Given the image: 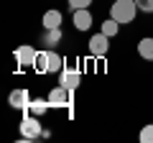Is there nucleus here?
Listing matches in <instances>:
<instances>
[{"label": "nucleus", "mask_w": 153, "mask_h": 143, "mask_svg": "<svg viewBox=\"0 0 153 143\" xmlns=\"http://www.w3.org/2000/svg\"><path fill=\"white\" fill-rule=\"evenodd\" d=\"M135 13H138V3L135 0H115L112 8H110V18H115L120 26L123 23H133Z\"/></svg>", "instance_id": "obj_1"}, {"label": "nucleus", "mask_w": 153, "mask_h": 143, "mask_svg": "<svg viewBox=\"0 0 153 143\" xmlns=\"http://www.w3.org/2000/svg\"><path fill=\"white\" fill-rule=\"evenodd\" d=\"M21 136L26 138V141H36L38 136H44V133H41V123H38L36 115L28 112V115L23 118V123H21Z\"/></svg>", "instance_id": "obj_2"}, {"label": "nucleus", "mask_w": 153, "mask_h": 143, "mask_svg": "<svg viewBox=\"0 0 153 143\" xmlns=\"http://www.w3.org/2000/svg\"><path fill=\"white\" fill-rule=\"evenodd\" d=\"M49 102H51V107H69L71 105V89H66L64 84L54 87L49 92Z\"/></svg>", "instance_id": "obj_3"}, {"label": "nucleus", "mask_w": 153, "mask_h": 143, "mask_svg": "<svg viewBox=\"0 0 153 143\" xmlns=\"http://www.w3.org/2000/svg\"><path fill=\"white\" fill-rule=\"evenodd\" d=\"M36 56H38V51L33 49V46H28V44H23V46H18V49H16V61H18L21 69L33 66V64H36Z\"/></svg>", "instance_id": "obj_4"}, {"label": "nucleus", "mask_w": 153, "mask_h": 143, "mask_svg": "<svg viewBox=\"0 0 153 143\" xmlns=\"http://www.w3.org/2000/svg\"><path fill=\"white\" fill-rule=\"evenodd\" d=\"M8 102H10V107H16V110H28L31 95H28V89H13L10 97H8Z\"/></svg>", "instance_id": "obj_5"}, {"label": "nucleus", "mask_w": 153, "mask_h": 143, "mask_svg": "<svg viewBox=\"0 0 153 143\" xmlns=\"http://www.w3.org/2000/svg\"><path fill=\"white\" fill-rule=\"evenodd\" d=\"M59 84H64L66 89L74 92V89L79 87V72L71 69V66H64V69H61V77H59Z\"/></svg>", "instance_id": "obj_6"}, {"label": "nucleus", "mask_w": 153, "mask_h": 143, "mask_svg": "<svg viewBox=\"0 0 153 143\" xmlns=\"http://www.w3.org/2000/svg\"><path fill=\"white\" fill-rule=\"evenodd\" d=\"M107 39H110V36H105L102 31H100L97 36H92V39H89V51H92L94 56H105V54H107V49H110Z\"/></svg>", "instance_id": "obj_7"}, {"label": "nucleus", "mask_w": 153, "mask_h": 143, "mask_svg": "<svg viewBox=\"0 0 153 143\" xmlns=\"http://www.w3.org/2000/svg\"><path fill=\"white\" fill-rule=\"evenodd\" d=\"M74 26L79 28V31H87V28L92 26V16H89L87 8H79V10H74Z\"/></svg>", "instance_id": "obj_8"}, {"label": "nucleus", "mask_w": 153, "mask_h": 143, "mask_svg": "<svg viewBox=\"0 0 153 143\" xmlns=\"http://www.w3.org/2000/svg\"><path fill=\"white\" fill-rule=\"evenodd\" d=\"M49 107H51L49 97H46V100H31V105H28V112H31V115H36V118H41L46 110H49Z\"/></svg>", "instance_id": "obj_9"}, {"label": "nucleus", "mask_w": 153, "mask_h": 143, "mask_svg": "<svg viewBox=\"0 0 153 143\" xmlns=\"http://www.w3.org/2000/svg\"><path fill=\"white\" fill-rule=\"evenodd\" d=\"M138 56L146 61H153V39H143L138 41Z\"/></svg>", "instance_id": "obj_10"}, {"label": "nucleus", "mask_w": 153, "mask_h": 143, "mask_svg": "<svg viewBox=\"0 0 153 143\" xmlns=\"http://www.w3.org/2000/svg\"><path fill=\"white\" fill-rule=\"evenodd\" d=\"M44 28H61V13L59 10H46L44 13Z\"/></svg>", "instance_id": "obj_11"}, {"label": "nucleus", "mask_w": 153, "mask_h": 143, "mask_svg": "<svg viewBox=\"0 0 153 143\" xmlns=\"http://www.w3.org/2000/svg\"><path fill=\"white\" fill-rule=\"evenodd\" d=\"M33 69H36L38 74H46V72H49V51H38V56H36V64H33Z\"/></svg>", "instance_id": "obj_12"}, {"label": "nucleus", "mask_w": 153, "mask_h": 143, "mask_svg": "<svg viewBox=\"0 0 153 143\" xmlns=\"http://www.w3.org/2000/svg\"><path fill=\"white\" fill-rule=\"evenodd\" d=\"M64 69V61H61L59 54H54V51H49V72H61Z\"/></svg>", "instance_id": "obj_13"}, {"label": "nucleus", "mask_w": 153, "mask_h": 143, "mask_svg": "<svg viewBox=\"0 0 153 143\" xmlns=\"http://www.w3.org/2000/svg\"><path fill=\"white\" fill-rule=\"evenodd\" d=\"M59 39H61V28H46V36H44V41H46L49 46H54Z\"/></svg>", "instance_id": "obj_14"}, {"label": "nucleus", "mask_w": 153, "mask_h": 143, "mask_svg": "<svg viewBox=\"0 0 153 143\" xmlns=\"http://www.w3.org/2000/svg\"><path fill=\"white\" fill-rule=\"evenodd\" d=\"M117 28H120V23L115 21V18H110V21L102 23V33H105V36H115V33H117Z\"/></svg>", "instance_id": "obj_15"}, {"label": "nucleus", "mask_w": 153, "mask_h": 143, "mask_svg": "<svg viewBox=\"0 0 153 143\" xmlns=\"http://www.w3.org/2000/svg\"><path fill=\"white\" fill-rule=\"evenodd\" d=\"M138 138H140V143H153V125H143Z\"/></svg>", "instance_id": "obj_16"}, {"label": "nucleus", "mask_w": 153, "mask_h": 143, "mask_svg": "<svg viewBox=\"0 0 153 143\" xmlns=\"http://www.w3.org/2000/svg\"><path fill=\"white\" fill-rule=\"evenodd\" d=\"M138 3V10L143 13H153V0H135Z\"/></svg>", "instance_id": "obj_17"}, {"label": "nucleus", "mask_w": 153, "mask_h": 143, "mask_svg": "<svg viewBox=\"0 0 153 143\" xmlns=\"http://www.w3.org/2000/svg\"><path fill=\"white\" fill-rule=\"evenodd\" d=\"M92 0H69V8L71 10H79V8H87Z\"/></svg>", "instance_id": "obj_18"}]
</instances>
